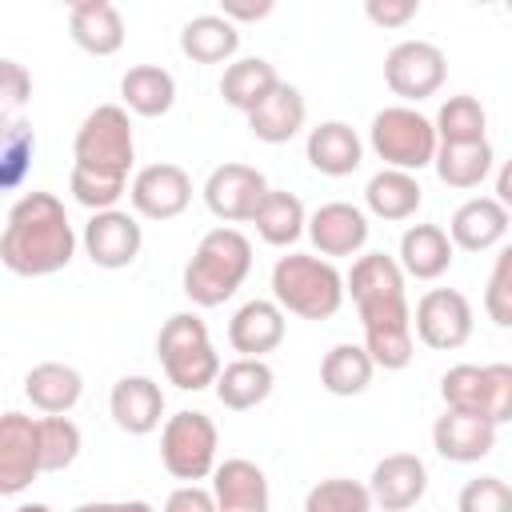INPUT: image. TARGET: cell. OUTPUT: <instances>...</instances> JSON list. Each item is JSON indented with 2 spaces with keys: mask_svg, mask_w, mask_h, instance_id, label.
Here are the masks:
<instances>
[{
  "mask_svg": "<svg viewBox=\"0 0 512 512\" xmlns=\"http://www.w3.org/2000/svg\"><path fill=\"white\" fill-rule=\"evenodd\" d=\"M404 268L396 256L364 252L352 260V272L344 276L348 296L364 324V348L384 372H400L416 356V332H412V308L404 288Z\"/></svg>",
  "mask_w": 512,
  "mask_h": 512,
  "instance_id": "obj_1",
  "label": "cell"
},
{
  "mask_svg": "<svg viewBox=\"0 0 512 512\" xmlns=\"http://www.w3.org/2000/svg\"><path fill=\"white\" fill-rule=\"evenodd\" d=\"M76 232L72 220L52 192H24L4 220L0 232V260L12 276H52L72 264L76 256Z\"/></svg>",
  "mask_w": 512,
  "mask_h": 512,
  "instance_id": "obj_2",
  "label": "cell"
},
{
  "mask_svg": "<svg viewBox=\"0 0 512 512\" xmlns=\"http://www.w3.org/2000/svg\"><path fill=\"white\" fill-rule=\"evenodd\" d=\"M248 272H252V240L240 228L220 224L200 236L192 260L184 264L180 288L196 308H216L240 292Z\"/></svg>",
  "mask_w": 512,
  "mask_h": 512,
  "instance_id": "obj_3",
  "label": "cell"
},
{
  "mask_svg": "<svg viewBox=\"0 0 512 512\" xmlns=\"http://www.w3.org/2000/svg\"><path fill=\"white\" fill-rule=\"evenodd\" d=\"M348 296L340 268L324 256L288 252L272 264V300L300 320H332Z\"/></svg>",
  "mask_w": 512,
  "mask_h": 512,
  "instance_id": "obj_4",
  "label": "cell"
},
{
  "mask_svg": "<svg viewBox=\"0 0 512 512\" xmlns=\"http://www.w3.org/2000/svg\"><path fill=\"white\" fill-rule=\"evenodd\" d=\"M156 356L164 364L168 384H176L180 392H204L216 388L220 380V352L208 336V324L196 312H172L160 324L156 336Z\"/></svg>",
  "mask_w": 512,
  "mask_h": 512,
  "instance_id": "obj_5",
  "label": "cell"
},
{
  "mask_svg": "<svg viewBox=\"0 0 512 512\" xmlns=\"http://www.w3.org/2000/svg\"><path fill=\"white\" fill-rule=\"evenodd\" d=\"M136 160V136L124 104H96L72 140V168L96 172V176H116L128 180Z\"/></svg>",
  "mask_w": 512,
  "mask_h": 512,
  "instance_id": "obj_6",
  "label": "cell"
},
{
  "mask_svg": "<svg viewBox=\"0 0 512 512\" xmlns=\"http://www.w3.org/2000/svg\"><path fill=\"white\" fill-rule=\"evenodd\" d=\"M368 144L384 160V168H400V172H412V176L420 168L436 164V152H440L436 124L424 112H416L412 104L380 108L368 124Z\"/></svg>",
  "mask_w": 512,
  "mask_h": 512,
  "instance_id": "obj_7",
  "label": "cell"
},
{
  "mask_svg": "<svg viewBox=\"0 0 512 512\" xmlns=\"http://www.w3.org/2000/svg\"><path fill=\"white\" fill-rule=\"evenodd\" d=\"M440 396L444 408L480 416L500 428L512 420V364H456L440 376Z\"/></svg>",
  "mask_w": 512,
  "mask_h": 512,
  "instance_id": "obj_8",
  "label": "cell"
},
{
  "mask_svg": "<svg viewBox=\"0 0 512 512\" xmlns=\"http://www.w3.org/2000/svg\"><path fill=\"white\" fill-rule=\"evenodd\" d=\"M220 456V432L212 424V416L204 412H176L164 420L160 428V464L168 476L184 480V484H200L216 472Z\"/></svg>",
  "mask_w": 512,
  "mask_h": 512,
  "instance_id": "obj_9",
  "label": "cell"
},
{
  "mask_svg": "<svg viewBox=\"0 0 512 512\" xmlns=\"http://www.w3.org/2000/svg\"><path fill=\"white\" fill-rule=\"evenodd\" d=\"M448 80V56L432 40H400L384 56V84L404 104H420L436 96Z\"/></svg>",
  "mask_w": 512,
  "mask_h": 512,
  "instance_id": "obj_10",
  "label": "cell"
},
{
  "mask_svg": "<svg viewBox=\"0 0 512 512\" xmlns=\"http://www.w3.org/2000/svg\"><path fill=\"white\" fill-rule=\"evenodd\" d=\"M472 304L464 292L456 288H428L420 300H416V312H412V332L424 348H436V352H456L468 344L472 336Z\"/></svg>",
  "mask_w": 512,
  "mask_h": 512,
  "instance_id": "obj_11",
  "label": "cell"
},
{
  "mask_svg": "<svg viewBox=\"0 0 512 512\" xmlns=\"http://www.w3.org/2000/svg\"><path fill=\"white\" fill-rule=\"evenodd\" d=\"M268 192L272 188H268L264 172L252 164H236V160L216 164L204 180V204L224 224H252Z\"/></svg>",
  "mask_w": 512,
  "mask_h": 512,
  "instance_id": "obj_12",
  "label": "cell"
},
{
  "mask_svg": "<svg viewBox=\"0 0 512 512\" xmlns=\"http://www.w3.org/2000/svg\"><path fill=\"white\" fill-rule=\"evenodd\" d=\"M44 472L40 460V420L24 412L0 416V496H20Z\"/></svg>",
  "mask_w": 512,
  "mask_h": 512,
  "instance_id": "obj_13",
  "label": "cell"
},
{
  "mask_svg": "<svg viewBox=\"0 0 512 512\" xmlns=\"http://www.w3.org/2000/svg\"><path fill=\"white\" fill-rule=\"evenodd\" d=\"M132 212L144 220H176L192 204V176L180 164H144L128 184Z\"/></svg>",
  "mask_w": 512,
  "mask_h": 512,
  "instance_id": "obj_14",
  "label": "cell"
},
{
  "mask_svg": "<svg viewBox=\"0 0 512 512\" xmlns=\"http://www.w3.org/2000/svg\"><path fill=\"white\" fill-rule=\"evenodd\" d=\"M80 244H84L88 260H92L96 268L116 272V268H128V264L140 256V248H144V228H140V220H136L132 212L108 208V212H92V216H88V224H84V232H80Z\"/></svg>",
  "mask_w": 512,
  "mask_h": 512,
  "instance_id": "obj_15",
  "label": "cell"
},
{
  "mask_svg": "<svg viewBox=\"0 0 512 512\" xmlns=\"http://www.w3.org/2000/svg\"><path fill=\"white\" fill-rule=\"evenodd\" d=\"M308 240L324 260L360 256L368 244V216L348 200H328L316 212H308Z\"/></svg>",
  "mask_w": 512,
  "mask_h": 512,
  "instance_id": "obj_16",
  "label": "cell"
},
{
  "mask_svg": "<svg viewBox=\"0 0 512 512\" xmlns=\"http://www.w3.org/2000/svg\"><path fill=\"white\" fill-rule=\"evenodd\" d=\"M368 492H372V504L376 508H384V512H408L428 492V468H424V460L416 452H392V456H384L372 468Z\"/></svg>",
  "mask_w": 512,
  "mask_h": 512,
  "instance_id": "obj_17",
  "label": "cell"
},
{
  "mask_svg": "<svg viewBox=\"0 0 512 512\" xmlns=\"http://www.w3.org/2000/svg\"><path fill=\"white\" fill-rule=\"evenodd\" d=\"M284 332H288L284 308L264 296L240 304L228 320V344H232V352H240L248 360H264L268 352H276L284 344Z\"/></svg>",
  "mask_w": 512,
  "mask_h": 512,
  "instance_id": "obj_18",
  "label": "cell"
},
{
  "mask_svg": "<svg viewBox=\"0 0 512 512\" xmlns=\"http://www.w3.org/2000/svg\"><path fill=\"white\" fill-rule=\"evenodd\" d=\"M108 412L120 432L148 436L164 420V388L152 376H120L108 392Z\"/></svg>",
  "mask_w": 512,
  "mask_h": 512,
  "instance_id": "obj_19",
  "label": "cell"
},
{
  "mask_svg": "<svg viewBox=\"0 0 512 512\" xmlns=\"http://www.w3.org/2000/svg\"><path fill=\"white\" fill-rule=\"evenodd\" d=\"M212 496H216V512H268L272 508L264 468L244 456H228L216 464Z\"/></svg>",
  "mask_w": 512,
  "mask_h": 512,
  "instance_id": "obj_20",
  "label": "cell"
},
{
  "mask_svg": "<svg viewBox=\"0 0 512 512\" xmlns=\"http://www.w3.org/2000/svg\"><path fill=\"white\" fill-rule=\"evenodd\" d=\"M508 220L512 212L496 196H472L452 212L448 236L460 252H488L508 236Z\"/></svg>",
  "mask_w": 512,
  "mask_h": 512,
  "instance_id": "obj_21",
  "label": "cell"
},
{
  "mask_svg": "<svg viewBox=\"0 0 512 512\" xmlns=\"http://www.w3.org/2000/svg\"><path fill=\"white\" fill-rule=\"evenodd\" d=\"M432 448L452 464H476L496 448V424L444 408V416L432 424Z\"/></svg>",
  "mask_w": 512,
  "mask_h": 512,
  "instance_id": "obj_22",
  "label": "cell"
},
{
  "mask_svg": "<svg viewBox=\"0 0 512 512\" xmlns=\"http://www.w3.org/2000/svg\"><path fill=\"white\" fill-rule=\"evenodd\" d=\"M68 32L88 56H116L124 48V16L108 0H76L68 8Z\"/></svg>",
  "mask_w": 512,
  "mask_h": 512,
  "instance_id": "obj_23",
  "label": "cell"
},
{
  "mask_svg": "<svg viewBox=\"0 0 512 512\" xmlns=\"http://www.w3.org/2000/svg\"><path fill=\"white\" fill-rule=\"evenodd\" d=\"M304 156L320 176H352L364 164V140L344 120H324L308 132Z\"/></svg>",
  "mask_w": 512,
  "mask_h": 512,
  "instance_id": "obj_24",
  "label": "cell"
},
{
  "mask_svg": "<svg viewBox=\"0 0 512 512\" xmlns=\"http://www.w3.org/2000/svg\"><path fill=\"white\" fill-rule=\"evenodd\" d=\"M452 252H456V244H452L448 228H440V224H412L400 236L396 260H400L404 276H412V280H440L452 268Z\"/></svg>",
  "mask_w": 512,
  "mask_h": 512,
  "instance_id": "obj_25",
  "label": "cell"
},
{
  "mask_svg": "<svg viewBox=\"0 0 512 512\" xmlns=\"http://www.w3.org/2000/svg\"><path fill=\"white\" fill-rule=\"evenodd\" d=\"M24 396L44 416H68L80 404V396H84V376L72 364H64V360H44V364L28 368Z\"/></svg>",
  "mask_w": 512,
  "mask_h": 512,
  "instance_id": "obj_26",
  "label": "cell"
},
{
  "mask_svg": "<svg viewBox=\"0 0 512 512\" xmlns=\"http://www.w3.org/2000/svg\"><path fill=\"white\" fill-rule=\"evenodd\" d=\"M180 52L192 64H232L240 52V28L220 12L192 16L180 28Z\"/></svg>",
  "mask_w": 512,
  "mask_h": 512,
  "instance_id": "obj_27",
  "label": "cell"
},
{
  "mask_svg": "<svg viewBox=\"0 0 512 512\" xmlns=\"http://www.w3.org/2000/svg\"><path fill=\"white\" fill-rule=\"evenodd\" d=\"M304 120H308L304 92L296 84H284L280 80V88L256 112H248V132L256 140H264V144H288L292 136H300Z\"/></svg>",
  "mask_w": 512,
  "mask_h": 512,
  "instance_id": "obj_28",
  "label": "cell"
},
{
  "mask_svg": "<svg viewBox=\"0 0 512 512\" xmlns=\"http://www.w3.org/2000/svg\"><path fill=\"white\" fill-rule=\"evenodd\" d=\"M276 388V372L268 360H248V356H236L232 364L220 368V380H216V400L228 408V412H248V408H260Z\"/></svg>",
  "mask_w": 512,
  "mask_h": 512,
  "instance_id": "obj_29",
  "label": "cell"
},
{
  "mask_svg": "<svg viewBox=\"0 0 512 512\" xmlns=\"http://www.w3.org/2000/svg\"><path fill=\"white\" fill-rule=\"evenodd\" d=\"M120 100L132 116H144V120L168 116L176 104V80L160 64H132L120 76Z\"/></svg>",
  "mask_w": 512,
  "mask_h": 512,
  "instance_id": "obj_30",
  "label": "cell"
},
{
  "mask_svg": "<svg viewBox=\"0 0 512 512\" xmlns=\"http://www.w3.org/2000/svg\"><path fill=\"white\" fill-rule=\"evenodd\" d=\"M280 88V76H276V68L264 60V56H240V60H232L228 68H224V76H220V96H224V104L228 108H236V112H256L272 92Z\"/></svg>",
  "mask_w": 512,
  "mask_h": 512,
  "instance_id": "obj_31",
  "label": "cell"
},
{
  "mask_svg": "<svg viewBox=\"0 0 512 512\" xmlns=\"http://www.w3.org/2000/svg\"><path fill=\"white\" fill-rule=\"evenodd\" d=\"M420 204H424V192H420V180H416L412 172L380 168V172L364 184V208H368L376 220L400 224V220L416 216Z\"/></svg>",
  "mask_w": 512,
  "mask_h": 512,
  "instance_id": "obj_32",
  "label": "cell"
},
{
  "mask_svg": "<svg viewBox=\"0 0 512 512\" xmlns=\"http://www.w3.org/2000/svg\"><path fill=\"white\" fill-rule=\"evenodd\" d=\"M376 376V360L364 344H332L320 360V388L328 396H360Z\"/></svg>",
  "mask_w": 512,
  "mask_h": 512,
  "instance_id": "obj_33",
  "label": "cell"
},
{
  "mask_svg": "<svg viewBox=\"0 0 512 512\" xmlns=\"http://www.w3.org/2000/svg\"><path fill=\"white\" fill-rule=\"evenodd\" d=\"M256 236L272 248H288L296 244L304 232H308V212H304V200L296 192H284V188H272L256 212Z\"/></svg>",
  "mask_w": 512,
  "mask_h": 512,
  "instance_id": "obj_34",
  "label": "cell"
},
{
  "mask_svg": "<svg viewBox=\"0 0 512 512\" xmlns=\"http://www.w3.org/2000/svg\"><path fill=\"white\" fill-rule=\"evenodd\" d=\"M432 168H436L440 184L460 188V192H472L492 172V144L488 140L484 144H440Z\"/></svg>",
  "mask_w": 512,
  "mask_h": 512,
  "instance_id": "obj_35",
  "label": "cell"
},
{
  "mask_svg": "<svg viewBox=\"0 0 512 512\" xmlns=\"http://www.w3.org/2000/svg\"><path fill=\"white\" fill-rule=\"evenodd\" d=\"M436 136L440 144H484V132H488V112L476 96L460 92V96H448L436 112Z\"/></svg>",
  "mask_w": 512,
  "mask_h": 512,
  "instance_id": "obj_36",
  "label": "cell"
},
{
  "mask_svg": "<svg viewBox=\"0 0 512 512\" xmlns=\"http://www.w3.org/2000/svg\"><path fill=\"white\" fill-rule=\"evenodd\" d=\"M372 492L368 484L360 480H348V476H328V480H316L304 496V512H372Z\"/></svg>",
  "mask_w": 512,
  "mask_h": 512,
  "instance_id": "obj_37",
  "label": "cell"
},
{
  "mask_svg": "<svg viewBox=\"0 0 512 512\" xmlns=\"http://www.w3.org/2000/svg\"><path fill=\"white\" fill-rule=\"evenodd\" d=\"M80 428L68 416H40V460L44 472H64L80 456Z\"/></svg>",
  "mask_w": 512,
  "mask_h": 512,
  "instance_id": "obj_38",
  "label": "cell"
},
{
  "mask_svg": "<svg viewBox=\"0 0 512 512\" xmlns=\"http://www.w3.org/2000/svg\"><path fill=\"white\" fill-rule=\"evenodd\" d=\"M128 184L132 180H116V176H96V172H84V168H72L68 176V192L76 204H84L88 212H108L120 204V196H128Z\"/></svg>",
  "mask_w": 512,
  "mask_h": 512,
  "instance_id": "obj_39",
  "label": "cell"
},
{
  "mask_svg": "<svg viewBox=\"0 0 512 512\" xmlns=\"http://www.w3.org/2000/svg\"><path fill=\"white\" fill-rule=\"evenodd\" d=\"M484 312L496 328H512V244L500 248L488 284H484Z\"/></svg>",
  "mask_w": 512,
  "mask_h": 512,
  "instance_id": "obj_40",
  "label": "cell"
},
{
  "mask_svg": "<svg viewBox=\"0 0 512 512\" xmlns=\"http://www.w3.org/2000/svg\"><path fill=\"white\" fill-rule=\"evenodd\" d=\"M456 512H512V484L500 476H476L460 488Z\"/></svg>",
  "mask_w": 512,
  "mask_h": 512,
  "instance_id": "obj_41",
  "label": "cell"
},
{
  "mask_svg": "<svg viewBox=\"0 0 512 512\" xmlns=\"http://www.w3.org/2000/svg\"><path fill=\"white\" fill-rule=\"evenodd\" d=\"M0 164H4V184L8 188H16L20 180H24V172H28V164H32V156H36V132L28 128V124H20V120H12L8 124V132H4V148H0Z\"/></svg>",
  "mask_w": 512,
  "mask_h": 512,
  "instance_id": "obj_42",
  "label": "cell"
},
{
  "mask_svg": "<svg viewBox=\"0 0 512 512\" xmlns=\"http://www.w3.org/2000/svg\"><path fill=\"white\" fill-rule=\"evenodd\" d=\"M32 96V76L24 72L20 60H4L0 64V104H4V116H16Z\"/></svg>",
  "mask_w": 512,
  "mask_h": 512,
  "instance_id": "obj_43",
  "label": "cell"
},
{
  "mask_svg": "<svg viewBox=\"0 0 512 512\" xmlns=\"http://www.w3.org/2000/svg\"><path fill=\"white\" fill-rule=\"evenodd\" d=\"M416 12H420L416 0H368L364 4V16L376 28H404L408 20H416Z\"/></svg>",
  "mask_w": 512,
  "mask_h": 512,
  "instance_id": "obj_44",
  "label": "cell"
},
{
  "mask_svg": "<svg viewBox=\"0 0 512 512\" xmlns=\"http://www.w3.org/2000/svg\"><path fill=\"white\" fill-rule=\"evenodd\" d=\"M160 512H216V496L204 484H180L168 492Z\"/></svg>",
  "mask_w": 512,
  "mask_h": 512,
  "instance_id": "obj_45",
  "label": "cell"
},
{
  "mask_svg": "<svg viewBox=\"0 0 512 512\" xmlns=\"http://www.w3.org/2000/svg\"><path fill=\"white\" fill-rule=\"evenodd\" d=\"M276 4L272 0H260V4H240V0H224V8H220V16H228L232 24H248V20H264L268 12H272Z\"/></svg>",
  "mask_w": 512,
  "mask_h": 512,
  "instance_id": "obj_46",
  "label": "cell"
},
{
  "mask_svg": "<svg viewBox=\"0 0 512 512\" xmlns=\"http://www.w3.org/2000/svg\"><path fill=\"white\" fill-rule=\"evenodd\" d=\"M72 512H156L148 500H88V504H76Z\"/></svg>",
  "mask_w": 512,
  "mask_h": 512,
  "instance_id": "obj_47",
  "label": "cell"
},
{
  "mask_svg": "<svg viewBox=\"0 0 512 512\" xmlns=\"http://www.w3.org/2000/svg\"><path fill=\"white\" fill-rule=\"evenodd\" d=\"M496 200L512 212V160H504L500 172H496Z\"/></svg>",
  "mask_w": 512,
  "mask_h": 512,
  "instance_id": "obj_48",
  "label": "cell"
},
{
  "mask_svg": "<svg viewBox=\"0 0 512 512\" xmlns=\"http://www.w3.org/2000/svg\"><path fill=\"white\" fill-rule=\"evenodd\" d=\"M12 512H52V508H48V504H36V500H32V504H16Z\"/></svg>",
  "mask_w": 512,
  "mask_h": 512,
  "instance_id": "obj_49",
  "label": "cell"
},
{
  "mask_svg": "<svg viewBox=\"0 0 512 512\" xmlns=\"http://www.w3.org/2000/svg\"><path fill=\"white\" fill-rule=\"evenodd\" d=\"M508 12H512V4H508Z\"/></svg>",
  "mask_w": 512,
  "mask_h": 512,
  "instance_id": "obj_50",
  "label": "cell"
}]
</instances>
